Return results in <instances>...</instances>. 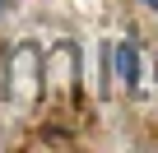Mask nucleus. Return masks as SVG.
Wrapping results in <instances>:
<instances>
[{"label": "nucleus", "instance_id": "obj_1", "mask_svg": "<svg viewBox=\"0 0 158 153\" xmlns=\"http://www.w3.org/2000/svg\"><path fill=\"white\" fill-rule=\"evenodd\" d=\"M116 79H121L126 88H135V79H139V56H135V42H121V46H116Z\"/></svg>", "mask_w": 158, "mask_h": 153}, {"label": "nucleus", "instance_id": "obj_2", "mask_svg": "<svg viewBox=\"0 0 158 153\" xmlns=\"http://www.w3.org/2000/svg\"><path fill=\"white\" fill-rule=\"evenodd\" d=\"M144 5H149V10H158V0H144Z\"/></svg>", "mask_w": 158, "mask_h": 153}, {"label": "nucleus", "instance_id": "obj_3", "mask_svg": "<svg viewBox=\"0 0 158 153\" xmlns=\"http://www.w3.org/2000/svg\"><path fill=\"white\" fill-rule=\"evenodd\" d=\"M5 5H10V0H0V10H5Z\"/></svg>", "mask_w": 158, "mask_h": 153}]
</instances>
